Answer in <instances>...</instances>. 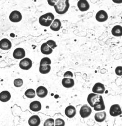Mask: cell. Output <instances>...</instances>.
I'll return each instance as SVG.
<instances>
[{
    "mask_svg": "<svg viewBox=\"0 0 122 126\" xmlns=\"http://www.w3.org/2000/svg\"><path fill=\"white\" fill-rule=\"evenodd\" d=\"M51 67L50 65H40L39 68V71L42 74H46L48 73L51 70Z\"/></svg>",
    "mask_w": 122,
    "mask_h": 126,
    "instance_id": "obj_24",
    "label": "cell"
},
{
    "mask_svg": "<svg viewBox=\"0 0 122 126\" xmlns=\"http://www.w3.org/2000/svg\"><path fill=\"white\" fill-rule=\"evenodd\" d=\"M55 19V16L52 13H47L42 15L39 19V23L41 25L45 27L50 26L53 21Z\"/></svg>",
    "mask_w": 122,
    "mask_h": 126,
    "instance_id": "obj_2",
    "label": "cell"
},
{
    "mask_svg": "<svg viewBox=\"0 0 122 126\" xmlns=\"http://www.w3.org/2000/svg\"><path fill=\"white\" fill-rule=\"evenodd\" d=\"M32 61L29 58H25L21 60L19 63V67L23 70H29L32 66Z\"/></svg>",
    "mask_w": 122,
    "mask_h": 126,
    "instance_id": "obj_3",
    "label": "cell"
},
{
    "mask_svg": "<svg viewBox=\"0 0 122 126\" xmlns=\"http://www.w3.org/2000/svg\"><path fill=\"white\" fill-rule=\"evenodd\" d=\"M112 1L115 4H120L122 3V0H112Z\"/></svg>",
    "mask_w": 122,
    "mask_h": 126,
    "instance_id": "obj_34",
    "label": "cell"
},
{
    "mask_svg": "<svg viewBox=\"0 0 122 126\" xmlns=\"http://www.w3.org/2000/svg\"><path fill=\"white\" fill-rule=\"evenodd\" d=\"M77 7L80 11L84 12L88 10L90 6L87 0H79L77 2Z\"/></svg>",
    "mask_w": 122,
    "mask_h": 126,
    "instance_id": "obj_8",
    "label": "cell"
},
{
    "mask_svg": "<svg viewBox=\"0 0 122 126\" xmlns=\"http://www.w3.org/2000/svg\"><path fill=\"white\" fill-rule=\"evenodd\" d=\"M100 95L95 93H91L88 95L87 97V102L91 107H93L95 103L99 100Z\"/></svg>",
    "mask_w": 122,
    "mask_h": 126,
    "instance_id": "obj_10",
    "label": "cell"
},
{
    "mask_svg": "<svg viewBox=\"0 0 122 126\" xmlns=\"http://www.w3.org/2000/svg\"><path fill=\"white\" fill-rule=\"evenodd\" d=\"M107 114L105 111L98 112L95 115V120L98 123H102L104 122L106 119Z\"/></svg>",
    "mask_w": 122,
    "mask_h": 126,
    "instance_id": "obj_21",
    "label": "cell"
},
{
    "mask_svg": "<svg viewBox=\"0 0 122 126\" xmlns=\"http://www.w3.org/2000/svg\"><path fill=\"white\" fill-rule=\"evenodd\" d=\"M36 94L39 98H44L48 94V90L45 87L40 86L36 89Z\"/></svg>",
    "mask_w": 122,
    "mask_h": 126,
    "instance_id": "obj_16",
    "label": "cell"
},
{
    "mask_svg": "<svg viewBox=\"0 0 122 126\" xmlns=\"http://www.w3.org/2000/svg\"><path fill=\"white\" fill-rule=\"evenodd\" d=\"M10 93L7 91H3L0 93V101L2 102H7L10 99Z\"/></svg>",
    "mask_w": 122,
    "mask_h": 126,
    "instance_id": "obj_22",
    "label": "cell"
},
{
    "mask_svg": "<svg viewBox=\"0 0 122 126\" xmlns=\"http://www.w3.org/2000/svg\"><path fill=\"white\" fill-rule=\"evenodd\" d=\"M46 43L52 49H55L56 47H57V45L56 44V42L55 41L52 40H48L46 42Z\"/></svg>",
    "mask_w": 122,
    "mask_h": 126,
    "instance_id": "obj_29",
    "label": "cell"
},
{
    "mask_svg": "<svg viewBox=\"0 0 122 126\" xmlns=\"http://www.w3.org/2000/svg\"><path fill=\"white\" fill-rule=\"evenodd\" d=\"M41 51L43 54L45 55H49L53 52L52 48L49 47L46 42L42 44L41 47Z\"/></svg>",
    "mask_w": 122,
    "mask_h": 126,
    "instance_id": "obj_23",
    "label": "cell"
},
{
    "mask_svg": "<svg viewBox=\"0 0 122 126\" xmlns=\"http://www.w3.org/2000/svg\"><path fill=\"white\" fill-rule=\"evenodd\" d=\"M41 123V120L38 116H32L28 120V124L31 126H38Z\"/></svg>",
    "mask_w": 122,
    "mask_h": 126,
    "instance_id": "obj_20",
    "label": "cell"
},
{
    "mask_svg": "<svg viewBox=\"0 0 122 126\" xmlns=\"http://www.w3.org/2000/svg\"><path fill=\"white\" fill-rule=\"evenodd\" d=\"M115 73L119 76L122 75V66H118L116 67L115 70Z\"/></svg>",
    "mask_w": 122,
    "mask_h": 126,
    "instance_id": "obj_31",
    "label": "cell"
},
{
    "mask_svg": "<svg viewBox=\"0 0 122 126\" xmlns=\"http://www.w3.org/2000/svg\"><path fill=\"white\" fill-rule=\"evenodd\" d=\"M9 18L12 22L18 23L21 21L22 19V15L19 11L14 10L11 13Z\"/></svg>",
    "mask_w": 122,
    "mask_h": 126,
    "instance_id": "obj_4",
    "label": "cell"
},
{
    "mask_svg": "<svg viewBox=\"0 0 122 126\" xmlns=\"http://www.w3.org/2000/svg\"><path fill=\"white\" fill-rule=\"evenodd\" d=\"M95 19L99 22H104L108 19V14L103 10L99 11L95 15Z\"/></svg>",
    "mask_w": 122,
    "mask_h": 126,
    "instance_id": "obj_7",
    "label": "cell"
},
{
    "mask_svg": "<svg viewBox=\"0 0 122 126\" xmlns=\"http://www.w3.org/2000/svg\"><path fill=\"white\" fill-rule=\"evenodd\" d=\"M25 96L28 98H34L35 96V92L33 89H32V88L28 89L25 91Z\"/></svg>",
    "mask_w": 122,
    "mask_h": 126,
    "instance_id": "obj_25",
    "label": "cell"
},
{
    "mask_svg": "<svg viewBox=\"0 0 122 126\" xmlns=\"http://www.w3.org/2000/svg\"><path fill=\"white\" fill-rule=\"evenodd\" d=\"M41 104L40 102L35 101L32 102L29 105V108L34 112H38L41 109Z\"/></svg>",
    "mask_w": 122,
    "mask_h": 126,
    "instance_id": "obj_17",
    "label": "cell"
},
{
    "mask_svg": "<svg viewBox=\"0 0 122 126\" xmlns=\"http://www.w3.org/2000/svg\"><path fill=\"white\" fill-rule=\"evenodd\" d=\"M51 63L52 62L50 58L45 57L40 61V65H50Z\"/></svg>",
    "mask_w": 122,
    "mask_h": 126,
    "instance_id": "obj_26",
    "label": "cell"
},
{
    "mask_svg": "<svg viewBox=\"0 0 122 126\" xmlns=\"http://www.w3.org/2000/svg\"><path fill=\"white\" fill-rule=\"evenodd\" d=\"M91 112L92 110L91 107L85 105L81 107L80 110V114L82 118H85L91 115Z\"/></svg>",
    "mask_w": 122,
    "mask_h": 126,
    "instance_id": "obj_6",
    "label": "cell"
},
{
    "mask_svg": "<svg viewBox=\"0 0 122 126\" xmlns=\"http://www.w3.org/2000/svg\"><path fill=\"white\" fill-rule=\"evenodd\" d=\"M58 0H47V2L50 6L54 7Z\"/></svg>",
    "mask_w": 122,
    "mask_h": 126,
    "instance_id": "obj_33",
    "label": "cell"
},
{
    "mask_svg": "<svg viewBox=\"0 0 122 126\" xmlns=\"http://www.w3.org/2000/svg\"><path fill=\"white\" fill-rule=\"evenodd\" d=\"M112 34L115 37H120L122 36V26L116 25L112 29Z\"/></svg>",
    "mask_w": 122,
    "mask_h": 126,
    "instance_id": "obj_18",
    "label": "cell"
},
{
    "mask_svg": "<svg viewBox=\"0 0 122 126\" xmlns=\"http://www.w3.org/2000/svg\"><path fill=\"white\" fill-rule=\"evenodd\" d=\"M62 83L64 88H72L74 86V81L71 78L65 77L62 80Z\"/></svg>",
    "mask_w": 122,
    "mask_h": 126,
    "instance_id": "obj_15",
    "label": "cell"
},
{
    "mask_svg": "<svg viewBox=\"0 0 122 126\" xmlns=\"http://www.w3.org/2000/svg\"><path fill=\"white\" fill-rule=\"evenodd\" d=\"M65 114L69 118H73L76 114V108L73 105L67 106L65 110Z\"/></svg>",
    "mask_w": 122,
    "mask_h": 126,
    "instance_id": "obj_11",
    "label": "cell"
},
{
    "mask_svg": "<svg viewBox=\"0 0 122 126\" xmlns=\"http://www.w3.org/2000/svg\"><path fill=\"white\" fill-rule=\"evenodd\" d=\"M12 47V43L7 38H4L0 41V48L3 50H8Z\"/></svg>",
    "mask_w": 122,
    "mask_h": 126,
    "instance_id": "obj_14",
    "label": "cell"
},
{
    "mask_svg": "<svg viewBox=\"0 0 122 126\" xmlns=\"http://www.w3.org/2000/svg\"><path fill=\"white\" fill-rule=\"evenodd\" d=\"M62 24L61 21L58 19H55L52 22V24L50 25V29L55 32L59 31L61 27Z\"/></svg>",
    "mask_w": 122,
    "mask_h": 126,
    "instance_id": "obj_19",
    "label": "cell"
},
{
    "mask_svg": "<svg viewBox=\"0 0 122 126\" xmlns=\"http://www.w3.org/2000/svg\"><path fill=\"white\" fill-rule=\"evenodd\" d=\"M44 126H54V120L52 118L47 119L44 124Z\"/></svg>",
    "mask_w": 122,
    "mask_h": 126,
    "instance_id": "obj_28",
    "label": "cell"
},
{
    "mask_svg": "<svg viewBox=\"0 0 122 126\" xmlns=\"http://www.w3.org/2000/svg\"><path fill=\"white\" fill-rule=\"evenodd\" d=\"M93 108L95 111H101L105 109V105L102 97L100 95L99 100L96 102L93 105Z\"/></svg>",
    "mask_w": 122,
    "mask_h": 126,
    "instance_id": "obj_9",
    "label": "cell"
},
{
    "mask_svg": "<svg viewBox=\"0 0 122 126\" xmlns=\"http://www.w3.org/2000/svg\"><path fill=\"white\" fill-rule=\"evenodd\" d=\"M65 125L64 121L61 118H57L55 120V126H64Z\"/></svg>",
    "mask_w": 122,
    "mask_h": 126,
    "instance_id": "obj_30",
    "label": "cell"
},
{
    "mask_svg": "<svg viewBox=\"0 0 122 126\" xmlns=\"http://www.w3.org/2000/svg\"><path fill=\"white\" fill-rule=\"evenodd\" d=\"M92 91L95 94H103L105 91L104 85L100 82L96 83L93 86Z\"/></svg>",
    "mask_w": 122,
    "mask_h": 126,
    "instance_id": "obj_12",
    "label": "cell"
},
{
    "mask_svg": "<svg viewBox=\"0 0 122 126\" xmlns=\"http://www.w3.org/2000/svg\"><path fill=\"white\" fill-rule=\"evenodd\" d=\"M25 56V50L22 48H17L13 53V57L14 59L19 60L23 59Z\"/></svg>",
    "mask_w": 122,
    "mask_h": 126,
    "instance_id": "obj_13",
    "label": "cell"
},
{
    "mask_svg": "<svg viewBox=\"0 0 122 126\" xmlns=\"http://www.w3.org/2000/svg\"><path fill=\"white\" fill-rule=\"evenodd\" d=\"M54 7L57 14H65L69 8V0H58Z\"/></svg>",
    "mask_w": 122,
    "mask_h": 126,
    "instance_id": "obj_1",
    "label": "cell"
},
{
    "mask_svg": "<svg viewBox=\"0 0 122 126\" xmlns=\"http://www.w3.org/2000/svg\"><path fill=\"white\" fill-rule=\"evenodd\" d=\"M122 114V110L120 105L118 104L113 105L110 109V114L113 117L120 116Z\"/></svg>",
    "mask_w": 122,
    "mask_h": 126,
    "instance_id": "obj_5",
    "label": "cell"
},
{
    "mask_svg": "<svg viewBox=\"0 0 122 126\" xmlns=\"http://www.w3.org/2000/svg\"><path fill=\"white\" fill-rule=\"evenodd\" d=\"M64 77H67V78H72L73 77V74L72 72L70 71H68L64 74L63 75Z\"/></svg>",
    "mask_w": 122,
    "mask_h": 126,
    "instance_id": "obj_32",
    "label": "cell"
},
{
    "mask_svg": "<svg viewBox=\"0 0 122 126\" xmlns=\"http://www.w3.org/2000/svg\"></svg>",
    "mask_w": 122,
    "mask_h": 126,
    "instance_id": "obj_35",
    "label": "cell"
},
{
    "mask_svg": "<svg viewBox=\"0 0 122 126\" xmlns=\"http://www.w3.org/2000/svg\"><path fill=\"white\" fill-rule=\"evenodd\" d=\"M14 86L17 88H19L21 87V86L23 84V81L22 79L20 78H18L15 79L14 82Z\"/></svg>",
    "mask_w": 122,
    "mask_h": 126,
    "instance_id": "obj_27",
    "label": "cell"
}]
</instances>
